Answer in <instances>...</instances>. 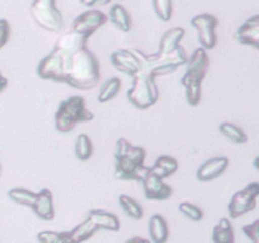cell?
Returning a JSON list of instances; mask_svg holds the SVG:
<instances>
[{
  "instance_id": "13",
  "label": "cell",
  "mask_w": 259,
  "mask_h": 243,
  "mask_svg": "<svg viewBox=\"0 0 259 243\" xmlns=\"http://www.w3.org/2000/svg\"><path fill=\"white\" fill-rule=\"evenodd\" d=\"M111 63L120 72L133 77L141 70V63L134 55L133 50H119L111 53Z\"/></svg>"
},
{
  "instance_id": "33",
  "label": "cell",
  "mask_w": 259,
  "mask_h": 243,
  "mask_svg": "<svg viewBox=\"0 0 259 243\" xmlns=\"http://www.w3.org/2000/svg\"><path fill=\"white\" fill-rule=\"evenodd\" d=\"M10 35V25L8 20L0 19V48L4 47L9 40Z\"/></svg>"
},
{
  "instance_id": "31",
  "label": "cell",
  "mask_w": 259,
  "mask_h": 243,
  "mask_svg": "<svg viewBox=\"0 0 259 243\" xmlns=\"http://www.w3.org/2000/svg\"><path fill=\"white\" fill-rule=\"evenodd\" d=\"M179 210L187 217L189 219L194 220V222H200V220L204 218V212H202L201 208H199L197 205L192 204L189 201H182L179 204Z\"/></svg>"
},
{
  "instance_id": "21",
  "label": "cell",
  "mask_w": 259,
  "mask_h": 243,
  "mask_svg": "<svg viewBox=\"0 0 259 243\" xmlns=\"http://www.w3.org/2000/svg\"><path fill=\"white\" fill-rule=\"evenodd\" d=\"M212 242L214 243H235V235L233 225L228 218H222L214 230H212Z\"/></svg>"
},
{
  "instance_id": "4",
  "label": "cell",
  "mask_w": 259,
  "mask_h": 243,
  "mask_svg": "<svg viewBox=\"0 0 259 243\" xmlns=\"http://www.w3.org/2000/svg\"><path fill=\"white\" fill-rule=\"evenodd\" d=\"M209 55L202 47L196 48L187 61L186 73L181 84L186 89V100L189 105L197 106L201 101V84L209 70Z\"/></svg>"
},
{
  "instance_id": "36",
  "label": "cell",
  "mask_w": 259,
  "mask_h": 243,
  "mask_svg": "<svg viewBox=\"0 0 259 243\" xmlns=\"http://www.w3.org/2000/svg\"><path fill=\"white\" fill-rule=\"evenodd\" d=\"M7 86H8V80L2 75V73H0V93L5 90Z\"/></svg>"
},
{
  "instance_id": "1",
  "label": "cell",
  "mask_w": 259,
  "mask_h": 243,
  "mask_svg": "<svg viewBox=\"0 0 259 243\" xmlns=\"http://www.w3.org/2000/svg\"><path fill=\"white\" fill-rule=\"evenodd\" d=\"M60 51V50H58ZM65 61V83L80 90H90L100 81V63L88 47L76 52L60 51Z\"/></svg>"
},
{
  "instance_id": "7",
  "label": "cell",
  "mask_w": 259,
  "mask_h": 243,
  "mask_svg": "<svg viewBox=\"0 0 259 243\" xmlns=\"http://www.w3.org/2000/svg\"><path fill=\"white\" fill-rule=\"evenodd\" d=\"M30 15L47 32L58 33L65 28L63 15L56 7V0H34L30 5Z\"/></svg>"
},
{
  "instance_id": "3",
  "label": "cell",
  "mask_w": 259,
  "mask_h": 243,
  "mask_svg": "<svg viewBox=\"0 0 259 243\" xmlns=\"http://www.w3.org/2000/svg\"><path fill=\"white\" fill-rule=\"evenodd\" d=\"M133 52L141 63V70L138 73L152 78L175 72L180 66L186 65L189 61V56L181 46L169 53L158 52L154 55H146L139 50H133Z\"/></svg>"
},
{
  "instance_id": "18",
  "label": "cell",
  "mask_w": 259,
  "mask_h": 243,
  "mask_svg": "<svg viewBox=\"0 0 259 243\" xmlns=\"http://www.w3.org/2000/svg\"><path fill=\"white\" fill-rule=\"evenodd\" d=\"M149 237L153 243H166L169 238L168 223L163 215L154 214L149 219Z\"/></svg>"
},
{
  "instance_id": "2",
  "label": "cell",
  "mask_w": 259,
  "mask_h": 243,
  "mask_svg": "<svg viewBox=\"0 0 259 243\" xmlns=\"http://www.w3.org/2000/svg\"><path fill=\"white\" fill-rule=\"evenodd\" d=\"M146 149L133 146L128 139L119 138L115 147V179L142 181L148 167L144 165Z\"/></svg>"
},
{
  "instance_id": "26",
  "label": "cell",
  "mask_w": 259,
  "mask_h": 243,
  "mask_svg": "<svg viewBox=\"0 0 259 243\" xmlns=\"http://www.w3.org/2000/svg\"><path fill=\"white\" fill-rule=\"evenodd\" d=\"M8 196H9V199L12 200V201L17 202V204L32 208L33 202H34L35 197H37V192L23 189V187H17V189L9 190Z\"/></svg>"
},
{
  "instance_id": "15",
  "label": "cell",
  "mask_w": 259,
  "mask_h": 243,
  "mask_svg": "<svg viewBox=\"0 0 259 243\" xmlns=\"http://www.w3.org/2000/svg\"><path fill=\"white\" fill-rule=\"evenodd\" d=\"M229 166V159L227 157H214L205 161L199 167L196 172V177L202 182L211 181L219 177Z\"/></svg>"
},
{
  "instance_id": "35",
  "label": "cell",
  "mask_w": 259,
  "mask_h": 243,
  "mask_svg": "<svg viewBox=\"0 0 259 243\" xmlns=\"http://www.w3.org/2000/svg\"><path fill=\"white\" fill-rule=\"evenodd\" d=\"M125 243H151L148 239H146V238H142V237H133L131 238V239L126 240Z\"/></svg>"
},
{
  "instance_id": "19",
  "label": "cell",
  "mask_w": 259,
  "mask_h": 243,
  "mask_svg": "<svg viewBox=\"0 0 259 243\" xmlns=\"http://www.w3.org/2000/svg\"><path fill=\"white\" fill-rule=\"evenodd\" d=\"M109 20L118 28L119 30L124 33L131 32L132 28V20L131 15H129L128 10L120 4H115L111 7L110 13H109Z\"/></svg>"
},
{
  "instance_id": "25",
  "label": "cell",
  "mask_w": 259,
  "mask_h": 243,
  "mask_svg": "<svg viewBox=\"0 0 259 243\" xmlns=\"http://www.w3.org/2000/svg\"><path fill=\"white\" fill-rule=\"evenodd\" d=\"M121 89V80L119 77H111L109 78L104 85L101 86L100 93L98 95V100L100 103H108V101L113 100L116 95L119 94Z\"/></svg>"
},
{
  "instance_id": "29",
  "label": "cell",
  "mask_w": 259,
  "mask_h": 243,
  "mask_svg": "<svg viewBox=\"0 0 259 243\" xmlns=\"http://www.w3.org/2000/svg\"><path fill=\"white\" fill-rule=\"evenodd\" d=\"M119 202H120V207L126 214L129 215L133 219H141L143 217V209L139 205V202L137 200H134L133 197L128 196V195H120L119 196Z\"/></svg>"
},
{
  "instance_id": "9",
  "label": "cell",
  "mask_w": 259,
  "mask_h": 243,
  "mask_svg": "<svg viewBox=\"0 0 259 243\" xmlns=\"http://www.w3.org/2000/svg\"><path fill=\"white\" fill-rule=\"evenodd\" d=\"M37 73L43 80L65 83V61L62 53L53 47V50L39 62Z\"/></svg>"
},
{
  "instance_id": "17",
  "label": "cell",
  "mask_w": 259,
  "mask_h": 243,
  "mask_svg": "<svg viewBox=\"0 0 259 243\" xmlns=\"http://www.w3.org/2000/svg\"><path fill=\"white\" fill-rule=\"evenodd\" d=\"M88 219H90L98 229H106L111 232H118L120 229V220L115 214L106 210L91 209L88 213Z\"/></svg>"
},
{
  "instance_id": "22",
  "label": "cell",
  "mask_w": 259,
  "mask_h": 243,
  "mask_svg": "<svg viewBox=\"0 0 259 243\" xmlns=\"http://www.w3.org/2000/svg\"><path fill=\"white\" fill-rule=\"evenodd\" d=\"M152 171L161 179L171 176L179 170V162L176 158L171 156H159L156 159L153 166L151 167Z\"/></svg>"
},
{
  "instance_id": "6",
  "label": "cell",
  "mask_w": 259,
  "mask_h": 243,
  "mask_svg": "<svg viewBox=\"0 0 259 243\" xmlns=\"http://www.w3.org/2000/svg\"><path fill=\"white\" fill-rule=\"evenodd\" d=\"M132 80H133L132 88L126 94L132 105L144 110L153 106L158 101L159 91L154 78L137 73L132 77Z\"/></svg>"
},
{
  "instance_id": "30",
  "label": "cell",
  "mask_w": 259,
  "mask_h": 243,
  "mask_svg": "<svg viewBox=\"0 0 259 243\" xmlns=\"http://www.w3.org/2000/svg\"><path fill=\"white\" fill-rule=\"evenodd\" d=\"M153 8L159 19H162L163 22L171 20L172 13H174L172 0H153Z\"/></svg>"
},
{
  "instance_id": "14",
  "label": "cell",
  "mask_w": 259,
  "mask_h": 243,
  "mask_svg": "<svg viewBox=\"0 0 259 243\" xmlns=\"http://www.w3.org/2000/svg\"><path fill=\"white\" fill-rule=\"evenodd\" d=\"M234 39L245 46L259 48V15L249 18L234 33Z\"/></svg>"
},
{
  "instance_id": "5",
  "label": "cell",
  "mask_w": 259,
  "mask_h": 243,
  "mask_svg": "<svg viewBox=\"0 0 259 243\" xmlns=\"http://www.w3.org/2000/svg\"><path fill=\"white\" fill-rule=\"evenodd\" d=\"M94 114L86 106V100L81 95H72L61 101L55 114L56 129L61 133H68L77 124L91 122Z\"/></svg>"
},
{
  "instance_id": "23",
  "label": "cell",
  "mask_w": 259,
  "mask_h": 243,
  "mask_svg": "<svg viewBox=\"0 0 259 243\" xmlns=\"http://www.w3.org/2000/svg\"><path fill=\"white\" fill-rule=\"evenodd\" d=\"M219 131L220 133L224 137H227L228 139L233 141L234 143L243 144L248 142V136L242 128H239L235 124L230 123V122H223L219 124Z\"/></svg>"
},
{
  "instance_id": "16",
  "label": "cell",
  "mask_w": 259,
  "mask_h": 243,
  "mask_svg": "<svg viewBox=\"0 0 259 243\" xmlns=\"http://www.w3.org/2000/svg\"><path fill=\"white\" fill-rule=\"evenodd\" d=\"M32 209L40 219L52 220L55 218V208H53V197L50 189H42L37 192Z\"/></svg>"
},
{
  "instance_id": "37",
  "label": "cell",
  "mask_w": 259,
  "mask_h": 243,
  "mask_svg": "<svg viewBox=\"0 0 259 243\" xmlns=\"http://www.w3.org/2000/svg\"><path fill=\"white\" fill-rule=\"evenodd\" d=\"M106 2H108V3H109V2H110V0H106Z\"/></svg>"
},
{
  "instance_id": "8",
  "label": "cell",
  "mask_w": 259,
  "mask_h": 243,
  "mask_svg": "<svg viewBox=\"0 0 259 243\" xmlns=\"http://www.w3.org/2000/svg\"><path fill=\"white\" fill-rule=\"evenodd\" d=\"M259 196V184L258 182H252L244 187L240 191L235 192L230 199L229 205H228V210H229V215L233 219L242 217V215L247 214L250 210L255 209L257 207V199Z\"/></svg>"
},
{
  "instance_id": "32",
  "label": "cell",
  "mask_w": 259,
  "mask_h": 243,
  "mask_svg": "<svg viewBox=\"0 0 259 243\" xmlns=\"http://www.w3.org/2000/svg\"><path fill=\"white\" fill-rule=\"evenodd\" d=\"M244 234L252 240V243H259V220H254L250 224L243 227Z\"/></svg>"
},
{
  "instance_id": "27",
  "label": "cell",
  "mask_w": 259,
  "mask_h": 243,
  "mask_svg": "<svg viewBox=\"0 0 259 243\" xmlns=\"http://www.w3.org/2000/svg\"><path fill=\"white\" fill-rule=\"evenodd\" d=\"M37 239L39 243H75L71 232H53V230H43L38 233Z\"/></svg>"
},
{
  "instance_id": "10",
  "label": "cell",
  "mask_w": 259,
  "mask_h": 243,
  "mask_svg": "<svg viewBox=\"0 0 259 243\" xmlns=\"http://www.w3.org/2000/svg\"><path fill=\"white\" fill-rule=\"evenodd\" d=\"M192 27L196 28L199 33V40L204 50H212L217 46V27L218 18L215 15L204 13L199 14L191 19Z\"/></svg>"
},
{
  "instance_id": "34",
  "label": "cell",
  "mask_w": 259,
  "mask_h": 243,
  "mask_svg": "<svg viewBox=\"0 0 259 243\" xmlns=\"http://www.w3.org/2000/svg\"><path fill=\"white\" fill-rule=\"evenodd\" d=\"M86 7H94V5H105L108 4L106 0H80Z\"/></svg>"
},
{
  "instance_id": "24",
  "label": "cell",
  "mask_w": 259,
  "mask_h": 243,
  "mask_svg": "<svg viewBox=\"0 0 259 243\" xmlns=\"http://www.w3.org/2000/svg\"><path fill=\"white\" fill-rule=\"evenodd\" d=\"M96 230H99L96 228V225L91 222L90 219L86 218L81 224H78L77 227L73 228L72 230H70L71 235H72V239L75 243H82L85 240L90 239L94 234H95Z\"/></svg>"
},
{
  "instance_id": "20",
  "label": "cell",
  "mask_w": 259,
  "mask_h": 243,
  "mask_svg": "<svg viewBox=\"0 0 259 243\" xmlns=\"http://www.w3.org/2000/svg\"><path fill=\"white\" fill-rule=\"evenodd\" d=\"M185 29L184 28H172V29L167 30L161 38V43H159L158 52L159 53H169L174 50H176L180 46V42L184 38Z\"/></svg>"
},
{
  "instance_id": "11",
  "label": "cell",
  "mask_w": 259,
  "mask_h": 243,
  "mask_svg": "<svg viewBox=\"0 0 259 243\" xmlns=\"http://www.w3.org/2000/svg\"><path fill=\"white\" fill-rule=\"evenodd\" d=\"M141 182L143 185L144 196L148 200L164 201V200H168L174 194V189L168 184H166L163 179L157 176L152 171L151 167H148V171L146 172Z\"/></svg>"
},
{
  "instance_id": "12",
  "label": "cell",
  "mask_w": 259,
  "mask_h": 243,
  "mask_svg": "<svg viewBox=\"0 0 259 243\" xmlns=\"http://www.w3.org/2000/svg\"><path fill=\"white\" fill-rule=\"evenodd\" d=\"M108 20V15L105 13L100 12V10H88L75 18L71 24V30L90 37Z\"/></svg>"
},
{
  "instance_id": "28",
  "label": "cell",
  "mask_w": 259,
  "mask_h": 243,
  "mask_svg": "<svg viewBox=\"0 0 259 243\" xmlns=\"http://www.w3.org/2000/svg\"><path fill=\"white\" fill-rule=\"evenodd\" d=\"M75 153L80 161H88L93 156V143L88 134H80L76 139Z\"/></svg>"
}]
</instances>
